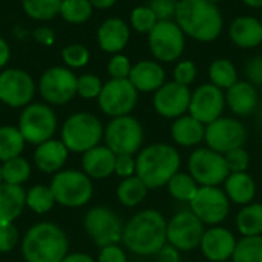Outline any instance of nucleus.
I'll return each mask as SVG.
<instances>
[{"mask_svg":"<svg viewBox=\"0 0 262 262\" xmlns=\"http://www.w3.org/2000/svg\"><path fill=\"white\" fill-rule=\"evenodd\" d=\"M121 241L126 249L135 255H158L167 244V221L158 210H141L124 226Z\"/></svg>","mask_w":262,"mask_h":262,"instance_id":"1","label":"nucleus"},{"mask_svg":"<svg viewBox=\"0 0 262 262\" xmlns=\"http://www.w3.org/2000/svg\"><path fill=\"white\" fill-rule=\"evenodd\" d=\"M175 21L186 37L201 43H210L220 38L224 29V18L216 3L210 0L178 2Z\"/></svg>","mask_w":262,"mask_h":262,"instance_id":"2","label":"nucleus"},{"mask_svg":"<svg viewBox=\"0 0 262 262\" xmlns=\"http://www.w3.org/2000/svg\"><path fill=\"white\" fill-rule=\"evenodd\" d=\"M135 175L147 186V189H160L178 173L181 157L178 150L164 143H155L144 147L137 157Z\"/></svg>","mask_w":262,"mask_h":262,"instance_id":"3","label":"nucleus"},{"mask_svg":"<svg viewBox=\"0 0 262 262\" xmlns=\"http://www.w3.org/2000/svg\"><path fill=\"white\" fill-rule=\"evenodd\" d=\"M64 232L52 223H40L31 227L21 244V255L26 262H61L68 253Z\"/></svg>","mask_w":262,"mask_h":262,"instance_id":"4","label":"nucleus"},{"mask_svg":"<svg viewBox=\"0 0 262 262\" xmlns=\"http://www.w3.org/2000/svg\"><path fill=\"white\" fill-rule=\"evenodd\" d=\"M103 134V126L95 115L78 112L64 121L61 127V141L68 150L84 154L98 146Z\"/></svg>","mask_w":262,"mask_h":262,"instance_id":"5","label":"nucleus"},{"mask_svg":"<svg viewBox=\"0 0 262 262\" xmlns=\"http://www.w3.org/2000/svg\"><path fill=\"white\" fill-rule=\"evenodd\" d=\"M149 49L160 63L177 61L186 48V34L175 20H161L147 34Z\"/></svg>","mask_w":262,"mask_h":262,"instance_id":"6","label":"nucleus"},{"mask_svg":"<svg viewBox=\"0 0 262 262\" xmlns=\"http://www.w3.org/2000/svg\"><path fill=\"white\" fill-rule=\"evenodd\" d=\"M104 140L115 155H134L144 141L143 126L130 115L112 118L104 129Z\"/></svg>","mask_w":262,"mask_h":262,"instance_id":"7","label":"nucleus"},{"mask_svg":"<svg viewBox=\"0 0 262 262\" xmlns=\"http://www.w3.org/2000/svg\"><path fill=\"white\" fill-rule=\"evenodd\" d=\"M189 173L201 187H218L230 175V170L223 154L209 147H200L189 157Z\"/></svg>","mask_w":262,"mask_h":262,"instance_id":"8","label":"nucleus"},{"mask_svg":"<svg viewBox=\"0 0 262 262\" xmlns=\"http://www.w3.org/2000/svg\"><path fill=\"white\" fill-rule=\"evenodd\" d=\"M49 187L54 193L55 203L66 207H80L88 204L94 192L91 178L78 170L58 172Z\"/></svg>","mask_w":262,"mask_h":262,"instance_id":"9","label":"nucleus"},{"mask_svg":"<svg viewBox=\"0 0 262 262\" xmlns=\"http://www.w3.org/2000/svg\"><path fill=\"white\" fill-rule=\"evenodd\" d=\"M55 129L57 117L49 106L41 103L25 106L18 120V130L21 132L25 141L41 144L52 138Z\"/></svg>","mask_w":262,"mask_h":262,"instance_id":"10","label":"nucleus"},{"mask_svg":"<svg viewBox=\"0 0 262 262\" xmlns=\"http://www.w3.org/2000/svg\"><path fill=\"white\" fill-rule=\"evenodd\" d=\"M97 100L103 114L117 118L129 115L134 111L138 101V91L129 78H111L103 84Z\"/></svg>","mask_w":262,"mask_h":262,"instance_id":"11","label":"nucleus"},{"mask_svg":"<svg viewBox=\"0 0 262 262\" xmlns=\"http://www.w3.org/2000/svg\"><path fill=\"white\" fill-rule=\"evenodd\" d=\"M84 230L92 241L103 249L121 241L124 226L118 215L111 209L94 207L84 216Z\"/></svg>","mask_w":262,"mask_h":262,"instance_id":"12","label":"nucleus"},{"mask_svg":"<svg viewBox=\"0 0 262 262\" xmlns=\"http://www.w3.org/2000/svg\"><path fill=\"white\" fill-rule=\"evenodd\" d=\"M204 224L192 210H181L167 223V243L180 252H193L201 246Z\"/></svg>","mask_w":262,"mask_h":262,"instance_id":"13","label":"nucleus"},{"mask_svg":"<svg viewBox=\"0 0 262 262\" xmlns=\"http://www.w3.org/2000/svg\"><path fill=\"white\" fill-rule=\"evenodd\" d=\"M247 140L246 126L232 117H220L213 123L206 126L204 141L207 147L226 155L227 152L243 147Z\"/></svg>","mask_w":262,"mask_h":262,"instance_id":"14","label":"nucleus"},{"mask_svg":"<svg viewBox=\"0 0 262 262\" xmlns=\"http://www.w3.org/2000/svg\"><path fill=\"white\" fill-rule=\"evenodd\" d=\"M77 80L78 77L69 68H49L38 80L40 95L51 104H64L77 95Z\"/></svg>","mask_w":262,"mask_h":262,"instance_id":"15","label":"nucleus"},{"mask_svg":"<svg viewBox=\"0 0 262 262\" xmlns=\"http://www.w3.org/2000/svg\"><path fill=\"white\" fill-rule=\"evenodd\" d=\"M189 204L198 220L209 226L221 224L229 216L230 210V200L220 187H200L198 193Z\"/></svg>","mask_w":262,"mask_h":262,"instance_id":"16","label":"nucleus"},{"mask_svg":"<svg viewBox=\"0 0 262 262\" xmlns=\"http://www.w3.org/2000/svg\"><path fill=\"white\" fill-rule=\"evenodd\" d=\"M35 94L34 78L23 69H5L0 72V101L11 107H23Z\"/></svg>","mask_w":262,"mask_h":262,"instance_id":"17","label":"nucleus"},{"mask_svg":"<svg viewBox=\"0 0 262 262\" xmlns=\"http://www.w3.org/2000/svg\"><path fill=\"white\" fill-rule=\"evenodd\" d=\"M226 107V94L212 83H204L192 92L189 115L201 121L204 126L223 117Z\"/></svg>","mask_w":262,"mask_h":262,"instance_id":"18","label":"nucleus"},{"mask_svg":"<svg viewBox=\"0 0 262 262\" xmlns=\"http://www.w3.org/2000/svg\"><path fill=\"white\" fill-rule=\"evenodd\" d=\"M190 98L192 92L189 86L177 81H166L154 94V109L163 118L177 120L189 112Z\"/></svg>","mask_w":262,"mask_h":262,"instance_id":"19","label":"nucleus"},{"mask_svg":"<svg viewBox=\"0 0 262 262\" xmlns=\"http://www.w3.org/2000/svg\"><path fill=\"white\" fill-rule=\"evenodd\" d=\"M236 243L238 241L230 230L220 226H213L212 229L204 232L200 247L207 261L224 262L232 259Z\"/></svg>","mask_w":262,"mask_h":262,"instance_id":"20","label":"nucleus"},{"mask_svg":"<svg viewBox=\"0 0 262 262\" xmlns=\"http://www.w3.org/2000/svg\"><path fill=\"white\" fill-rule=\"evenodd\" d=\"M129 40L130 28L120 17L106 18L97 31L98 46L107 54H120L126 48Z\"/></svg>","mask_w":262,"mask_h":262,"instance_id":"21","label":"nucleus"},{"mask_svg":"<svg viewBox=\"0 0 262 262\" xmlns=\"http://www.w3.org/2000/svg\"><path fill=\"white\" fill-rule=\"evenodd\" d=\"M129 81L138 92H155L166 83V71L157 60H141L132 66Z\"/></svg>","mask_w":262,"mask_h":262,"instance_id":"22","label":"nucleus"},{"mask_svg":"<svg viewBox=\"0 0 262 262\" xmlns=\"http://www.w3.org/2000/svg\"><path fill=\"white\" fill-rule=\"evenodd\" d=\"M226 104L238 117L252 115L259 106V94L250 81H236L226 91Z\"/></svg>","mask_w":262,"mask_h":262,"instance_id":"23","label":"nucleus"},{"mask_svg":"<svg viewBox=\"0 0 262 262\" xmlns=\"http://www.w3.org/2000/svg\"><path fill=\"white\" fill-rule=\"evenodd\" d=\"M232 43L241 49H252L262 45L261 18L252 15H239L229 26Z\"/></svg>","mask_w":262,"mask_h":262,"instance_id":"24","label":"nucleus"},{"mask_svg":"<svg viewBox=\"0 0 262 262\" xmlns=\"http://www.w3.org/2000/svg\"><path fill=\"white\" fill-rule=\"evenodd\" d=\"M117 155L107 146H95L84 152L81 164L84 173L95 180H103L115 172Z\"/></svg>","mask_w":262,"mask_h":262,"instance_id":"25","label":"nucleus"},{"mask_svg":"<svg viewBox=\"0 0 262 262\" xmlns=\"http://www.w3.org/2000/svg\"><path fill=\"white\" fill-rule=\"evenodd\" d=\"M170 135L172 140L183 147L198 146L204 140L206 126L192 115H183L173 121L170 127Z\"/></svg>","mask_w":262,"mask_h":262,"instance_id":"26","label":"nucleus"},{"mask_svg":"<svg viewBox=\"0 0 262 262\" xmlns=\"http://www.w3.org/2000/svg\"><path fill=\"white\" fill-rule=\"evenodd\" d=\"M66 158H68V147L63 144V141H57V140H48L38 144L34 155V161L37 167L46 173L60 170Z\"/></svg>","mask_w":262,"mask_h":262,"instance_id":"27","label":"nucleus"},{"mask_svg":"<svg viewBox=\"0 0 262 262\" xmlns=\"http://www.w3.org/2000/svg\"><path fill=\"white\" fill-rule=\"evenodd\" d=\"M26 204V193L20 186L0 183V224L12 223Z\"/></svg>","mask_w":262,"mask_h":262,"instance_id":"28","label":"nucleus"},{"mask_svg":"<svg viewBox=\"0 0 262 262\" xmlns=\"http://www.w3.org/2000/svg\"><path fill=\"white\" fill-rule=\"evenodd\" d=\"M224 192L232 203L247 206L256 195V184L247 172H236L226 178Z\"/></svg>","mask_w":262,"mask_h":262,"instance_id":"29","label":"nucleus"},{"mask_svg":"<svg viewBox=\"0 0 262 262\" xmlns=\"http://www.w3.org/2000/svg\"><path fill=\"white\" fill-rule=\"evenodd\" d=\"M236 227L243 236L262 235V204L250 203L244 206L236 216Z\"/></svg>","mask_w":262,"mask_h":262,"instance_id":"30","label":"nucleus"},{"mask_svg":"<svg viewBox=\"0 0 262 262\" xmlns=\"http://www.w3.org/2000/svg\"><path fill=\"white\" fill-rule=\"evenodd\" d=\"M209 78L212 84L227 91L238 81L236 66L229 58H216L209 66Z\"/></svg>","mask_w":262,"mask_h":262,"instance_id":"31","label":"nucleus"},{"mask_svg":"<svg viewBox=\"0 0 262 262\" xmlns=\"http://www.w3.org/2000/svg\"><path fill=\"white\" fill-rule=\"evenodd\" d=\"M147 186L137 177H129L124 178L118 187H117V198L118 201L126 206V207H135L140 203L144 201L146 195H147Z\"/></svg>","mask_w":262,"mask_h":262,"instance_id":"32","label":"nucleus"},{"mask_svg":"<svg viewBox=\"0 0 262 262\" xmlns=\"http://www.w3.org/2000/svg\"><path fill=\"white\" fill-rule=\"evenodd\" d=\"M25 147V138L18 127L2 126L0 127V161L6 163L20 157Z\"/></svg>","mask_w":262,"mask_h":262,"instance_id":"33","label":"nucleus"},{"mask_svg":"<svg viewBox=\"0 0 262 262\" xmlns=\"http://www.w3.org/2000/svg\"><path fill=\"white\" fill-rule=\"evenodd\" d=\"M166 186H167L170 196L183 203H190L200 189V184L192 178V175L184 173V172L175 173Z\"/></svg>","mask_w":262,"mask_h":262,"instance_id":"34","label":"nucleus"},{"mask_svg":"<svg viewBox=\"0 0 262 262\" xmlns=\"http://www.w3.org/2000/svg\"><path fill=\"white\" fill-rule=\"evenodd\" d=\"M94 6L89 0H63L60 6V15L63 20L72 25H81L91 18Z\"/></svg>","mask_w":262,"mask_h":262,"instance_id":"35","label":"nucleus"},{"mask_svg":"<svg viewBox=\"0 0 262 262\" xmlns=\"http://www.w3.org/2000/svg\"><path fill=\"white\" fill-rule=\"evenodd\" d=\"M232 262H262V235L243 236L236 243Z\"/></svg>","mask_w":262,"mask_h":262,"instance_id":"36","label":"nucleus"},{"mask_svg":"<svg viewBox=\"0 0 262 262\" xmlns=\"http://www.w3.org/2000/svg\"><path fill=\"white\" fill-rule=\"evenodd\" d=\"M61 2L63 0H21V6L31 18L45 21L60 14Z\"/></svg>","mask_w":262,"mask_h":262,"instance_id":"37","label":"nucleus"},{"mask_svg":"<svg viewBox=\"0 0 262 262\" xmlns=\"http://www.w3.org/2000/svg\"><path fill=\"white\" fill-rule=\"evenodd\" d=\"M31 175V167L26 160L17 157L12 158L2 166V180L8 184H15L20 186L25 183Z\"/></svg>","mask_w":262,"mask_h":262,"instance_id":"38","label":"nucleus"},{"mask_svg":"<svg viewBox=\"0 0 262 262\" xmlns=\"http://www.w3.org/2000/svg\"><path fill=\"white\" fill-rule=\"evenodd\" d=\"M55 203L54 193L51 187L46 186H35L26 193V204L37 213H45L52 209Z\"/></svg>","mask_w":262,"mask_h":262,"instance_id":"39","label":"nucleus"},{"mask_svg":"<svg viewBox=\"0 0 262 262\" xmlns=\"http://www.w3.org/2000/svg\"><path fill=\"white\" fill-rule=\"evenodd\" d=\"M157 23H158V18L155 12L149 8V5L137 6L130 14V25L140 34H149L155 28Z\"/></svg>","mask_w":262,"mask_h":262,"instance_id":"40","label":"nucleus"},{"mask_svg":"<svg viewBox=\"0 0 262 262\" xmlns=\"http://www.w3.org/2000/svg\"><path fill=\"white\" fill-rule=\"evenodd\" d=\"M89 57H91V54H89L88 48L80 43L68 45L61 51V58L69 69H80V68L86 66L89 63Z\"/></svg>","mask_w":262,"mask_h":262,"instance_id":"41","label":"nucleus"},{"mask_svg":"<svg viewBox=\"0 0 262 262\" xmlns=\"http://www.w3.org/2000/svg\"><path fill=\"white\" fill-rule=\"evenodd\" d=\"M101 89H103V83L94 74H84V75L78 77V80H77V94L86 100L98 98Z\"/></svg>","mask_w":262,"mask_h":262,"instance_id":"42","label":"nucleus"},{"mask_svg":"<svg viewBox=\"0 0 262 262\" xmlns=\"http://www.w3.org/2000/svg\"><path fill=\"white\" fill-rule=\"evenodd\" d=\"M226 163L227 167L230 170V173H236V172H246L249 169L250 164V155L244 147H238L233 149L230 152H227L226 155Z\"/></svg>","mask_w":262,"mask_h":262,"instance_id":"43","label":"nucleus"},{"mask_svg":"<svg viewBox=\"0 0 262 262\" xmlns=\"http://www.w3.org/2000/svg\"><path fill=\"white\" fill-rule=\"evenodd\" d=\"M196 74H198V69L192 60H181L177 63V66L173 69V81L189 86L195 81Z\"/></svg>","mask_w":262,"mask_h":262,"instance_id":"44","label":"nucleus"},{"mask_svg":"<svg viewBox=\"0 0 262 262\" xmlns=\"http://www.w3.org/2000/svg\"><path fill=\"white\" fill-rule=\"evenodd\" d=\"M132 64L129 57L120 54H114L107 63V72L112 78H129Z\"/></svg>","mask_w":262,"mask_h":262,"instance_id":"45","label":"nucleus"},{"mask_svg":"<svg viewBox=\"0 0 262 262\" xmlns=\"http://www.w3.org/2000/svg\"><path fill=\"white\" fill-rule=\"evenodd\" d=\"M180 0H149V8L155 12L158 21L175 20Z\"/></svg>","mask_w":262,"mask_h":262,"instance_id":"46","label":"nucleus"},{"mask_svg":"<svg viewBox=\"0 0 262 262\" xmlns=\"http://www.w3.org/2000/svg\"><path fill=\"white\" fill-rule=\"evenodd\" d=\"M17 241H18V232L12 226V223L0 224V253L11 252L15 247Z\"/></svg>","mask_w":262,"mask_h":262,"instance_id":"47","label":"nucleus"},{"mask_svg":"<svg viewBox=\"0 0 262 262\" xmlns=\"http://www.w3.org/2000/svg\"><path fill=\"white\" fill-rule=\"evenodd\" d=\"M246 77L253 86H262V55H256L246 63Z\"/></svg>","mask_w":262,"mask_h":262,"instance_id":"48","label":"nucleus"},{"mask_svg":"<svg viewBox=\"0 0 262 262\" xmlns=\"http://www.w3.org/2000/svg\"><path fill=\"white\" fill-rule=\"evenodd\" d=\"M137 170V161L134 160L132 155H117V161H115V173L118 177L129 178L134 177Z\"/></svg>","mask_w":262,"mask_h":262,"instance_id":"49","label":"nucleus"},{"mask_svg":"<svg viewBox=\"0 0 262 262\" xmlns=\"http://www.w3.org/2000/svg\"><path fill=\"white\" fill-rule=\"evenodd\" d=\"M98 262H127L126 253L115 244L103 247L98 256Z\"/></svg>","mask_w":262,"mask_h":262,"instance_id":"50","label":"nucleus"},{"mask_svg":"<svg viewBox=\"0 0 262 262\" xmlns=\"http://www.w3.org/2000/svg\"><path fill=\"white\" fill-rule=\"evenodd\" d=\"M158 262H181L180 250H177L173 246L166 244L160 252H158Z\"/></svg>","mask_w":262,"mask_h":262,"instance_id":"51","label":"nucleus"},{"mask_svg":"<svg viewBox=\"0 0 262 262\" xmlns=\"http://www.w3.org/2000/svg\"><path fill=\"white\" fill-rule=\"evenodd\" d=\"M34 37H35V40L38 41V43H41V45H52L54 43V40H55V35H54V31L51 29V28H46V26H40V28H37L35 29V32H34Z\"/></svg>","mask_w":262,"mask_h":262,"instance_id":"52","label":"nucleus"},{"mask_svg":"<svg viewBox=\"0 0 262 262\" xmlns=\"http://www.w3.org/2000/svg\"><path fill=\"white\" fill-rule=\"evenodd\" d=\"M11 58V48L5 38L0 37V69L6 66V63Z\"/></svg>","mask_w":262,"mask_h":262,"instance_id":"53","label":"nucleus"},{"mask_svg":"<svg viewBox=\"0 0 262 262\" xmlns=\"http://www.w3.org/2000/svg\"><path fill=\"white\" fill-rule=\"evenodd\" d=\"M61 262H95L89 255L84 253H74V255H66V258Z\"/></svg>","mask_w":262,"mask_h":262,"instance_id":"54","label":"nucleus"},{"mask_svg":"<svg viewBox=\"0 0 262 262\" xmlns=\"http://www.w3.org/2000/svg\"><path fill=\"white\" fill-rule=\"evenodd\" d=\"M89 2H91L92 6L97 8V9H109V8H112L118 0H89Z\"/></svg>","mask_w":262,"mask_h":262,"instance_id":"55","label":"nucleus"},{"mask_svg":"<svg viewBox=\"0 0 262 262\" xmlns=\"http://www.w3.org/2000/svg\"><path fill=\"white\" fill-rule=\"evenodd\" d=\"M246 6L249 8H262V0H241Z\"/></svg>","mask_w":262,"mask_h":262,"instance_id":"56","label":"nucleus"},{"mask_svg":"<svg viewBox=\"0 0 262 262\" xmlns=\"http://www.w3.org/2000/svg\"><path fill=\"white\" fill-rule=\"evenodd\" d=\"M258 109H259V120H261V123H262V101H259V106H258Z\"/></svg>","mask_w":262,"mask_h":262,"instance_id":"57","label":"nucleus"},{"mask_svg":"<svg viewBox=\"0 0 262 262\" xmlns=\"http://www.w3.org/2000/svg\"><path fill=\"white\" fill-rule=\"evenodd\" d=\"M210 2H213V3H216V5H218V3H220V2H223V0H210Z\"/></svg>","mask_w":262,"mask_h":262,"instance_id":"58","label":"nucleus"},{"mask_svg":"<svg viewBox=\"0 0 262 262\" xmlns=\"http://www.w3.org/2000/svg\"><path fill=\"white\" fill-rule=\"evenodd\" d=\"M0 181H2V166H0Z\"/></svg>","mask_w":262,"mask_h":262,"instance_id":"59","label":"nucleus"},{"mask_svg":"<svg viewBox=\"0 0 262 262\" xmlns=\"http://www.w3.org/2000/svg\"><path fill=\"white\" fill-rule=\"evenodd\" d=\"M261 21H262V14H261Z\"/></svg>","mask_w":262,"mask_h":262,"instance_id":"60","label":"nucleus"},{"mask_svg":"<svg viewBox=\"0 0 262 262\" xmlns=\"http://www.w3.org/2000/svg\"><path fill=\"white\" fill-rule=\"evenodd\" d=\"M180 2H184V0H180Z\"/></svg>","mask_w":262,"mask_h":262,"instance_id":"61","label":"nucleus"},{"mask_svg":"<svg viewBox=\"0 0 262 262\" xmlns=\"http://www.w3.org/2000/svg\"><path fill=\"white\" fill-rule=\"evenodd\" d=\"M0 104H2V101H0Z\"/></svg>","mask_w":262,"mask_h":262,"instance_id":"62","label":"nucleus"}]
</instances>
